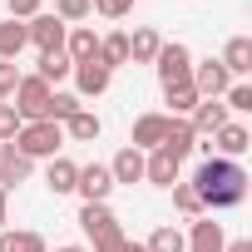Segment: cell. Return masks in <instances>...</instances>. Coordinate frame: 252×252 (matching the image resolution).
<instances>
[{"label": "cell", "mask_w": 252, "mask_h": 252, "mask_svg": "<svg viewBox=\"0 0 252 252\" xmlns=\"http://www.w3.org/2000/svg\"><path fill=\"white\" fill-rule=\"evenodd\" d=\"M188 183H193L203 213H222V208H237V203L247 198V168L232 163V158H218V154L203 158L198 173H193Z\"/></svg>", "instance_id": "6da1fadb"}, {"label": "cell", "mask_w": 252, "mask_h": 252, "mask_svg": "<svg viewBox=\"0 0 252 252\" xmlns=\"http://www.w3.org/2000/svg\"><path fill=\"white\" fill-rule=\"evenodd\" d=\"M60 144H64V129L50 119H35V124H20L15 134V149L35 163V158H60Z\"/></svg>", "instance_id": "7a4b0ae2"}, {"label": "cell", "mask_w": 252, "mask_h": 252, "mask_svg": "<svg viewBox=\"0 0 252 252\" xmlns=\"http://www.w3.org/2000/svg\"><path fill=\"white\" fill-rule=\"evenodd\" d=\"M50 84L40 79V74H20V84H15V94H10V104H15V114L25 119V124H35V119H45V109H50Z\"/></svg>", "instance_id": "3957f363"}, {"label": "cell", "mask_w": 252, "mask_h": 252, "mask_svg": "<svg viewBox=\"0 0 252 252\" xmlns=\"http://www.w3.org/2000/svg\"><path fill=\"white\" fill-rule=\"evenodd\" d=\"M154 69H158V84H163V89L188 84V74H193V50H188L183 40H173V45H163V50H158Z\"/></svg>", "instance_id": "277c9868"}, {"label": "cell", "mask_w": 252, "mask_h": 252, "mask_svg": "<svg viewBox=\"0 0 252 252\" xmlns=\"http://www.w3.org/2000/svg\"><path fill=\"white\" fill-rule=\"evenodd\" d=\"M64 35H69V25H64L60 15H30V20H25V40H30L40 55L64 50Z\"/></svg>", "instance_id": "5b68a950"}, {"label": "cell", "mask_w": 252, "mask_h": 252, "mask_svg": "<svg viewBox=\"0 0 252 252\" xmlns=\"http://www.w3.org/2000/svg\"><path fill=\"white\" fill-rule=\"evenodd\" d=\"M188 84L198 89V99H222V94H227V84H232V74L222 69V60H193Z\"/></svg>", "instance_id": "8992f818"}, {"label": "cell", "mask_w": 252, "mask_h": 252, "mask_svg": "<svg viewBox=\"0 0 252 252\" xmlns=\"http://www.w3.org/2000/svg\"><path fill=\"white\" fill-rule=\"evenodd\" d=\"M74 193H79L84 203H109V193H114L109 163H84V168H79V183H74Z\"/></svg>", "instance_id": "52a82bcc"}, {"label": "cell", "mask_w": 252, "mask_h": 252, "mask_svg": "<svg viewBox=\"0 0 252 252\" xmlns=\"http://www.w3.org/2000/svg\"><path fill=\"white\" fill-rule=\"evenodd\" d=\"M163 134H168V114H139V119H134V134H129V149L154 154V149L163 144Z\"/></svg>", "instance_id": "ba28073f"}, {"label": "cell", "mask_w": 252, "mask_h": 252, "mask_svg": "<svg viewBox=\"0 0 252 252\" xmlns=\"http://www.w3.org/2000/svg\"><path fill=\"white\" fill-rule=\"evenodd\" d=\"M208 144H213V154H218V158H232V163H237V158L252 149V134H247V124H232V119H227Z\"/></svg>", "instance_id": "9c48e42d"}, {"label": "cell", "mask_w": 252, "mask_h": 252, "mask_svg": "<svg viewBox=\"0 0 252 252\" xmlns=\"http://www.w3.org/2000/svg\"><path fill=\"white\" fill-rule=\"evenodd\" d=\"M79 227L89 232V242H99V237H114V232H124L109 203H84V208H79Z\"/></svg>", "instance_id": "30bf717a"}, {"label": "cell", "mask_w": 252, "mask_h": 252, "mask_svg": "<svg viewBox=\"0 0 252 252\" xmlns=\"http://www.w3.org/2000/svg\"><path fill=\"white\" fill-rule=\"evenodd\" d=\"M222 247H227V232H222V222H218L213 213L193 218V232H188V252H222Z\"/></svg>", "instance_id": "8fae6325"}, {"label": "cell", "mask_w": 252, "mask_h": 252, "mask_svg": "<svg viewBox=\"0 0 252 252\" xmlns=\"http://www.w3.org/2000/svg\"><path fill=\"white\" fill-rule=\"evenodd\" d=\"M173 163H183L193 149H198V134H193V124L188 119H168V134H163V144H158Z\"/></svg>", "instance_id": "7c38bea8"}, {"label": "cell", "mask_w": 252, "mask_h": 252, "mask_svg": "<svg viewBox=\"0 0 252 252\" xmlns=\"http://www.w3.org/2000/svg\"><path fill=\"white\" fill-rule=\"evenodd\" d=\"M30 168H35V163H30L15 144H0V188H5V193H10V188H20V183L30 178Z\"/></svg>", "instance_id": "4fadbf2b"}, {"label": "cell", "mask_w": 252, "mask_h": 252, "mask_svg": "<svg viewBox=\"0 0 252 252\" xmlns=\"http://www.w3.org/2000/svg\"><path fill=\"white\" fill-rule=\"evenodd\" d=\"M188 124H193V134L198 139H213L222 124H227V109H222V99H198V109L188 114Z\"/></svg>", "instance_id": "5bb4252c"}, {"label": "cell", "mask_w": 252, "mask_h": 252, "mask_svg": "<svg viewBox=\"0 0 252 252\" xmlns=\"http://www.w3.org/2000/svg\"><path fill=\"white\" fill-rule=\"evenodd\" d=\"M109 69L99 64V60H84V64H74V89H79V99H99L104 89H109Z\"/></svg>", "instance_id": "9a60e30c"}, {"label": "cell", "mask_w": 252, "mask_h": 252, "mask_svg": "<svg viewBox=\"0 0 252 252\" xmlns=\"http://www.w3.org/2000/svg\"><path fill=\"white\" fill-rule=\"evenodd\" d=\"M109 178H114V188H119V183H144V154L124 144V149L114 154V163H109Z\"/></svg>", "instance_id": "2e32d148"}, {"label": "cell", "mask_w": 252, "mask_h": 252, "mask_svg": "<svg viewBox=\"0 0 252 252\" xmlns=\"http://www.w3.org/2000/svg\"><path fill=\"white\" fill-rule=\"evenodd\" d=\"M222 69H227L232 79H247V74H252V40H247V35H232V40H227Z\"/></svg>", "instance_id": "e0dca14e"}, {"label": "cell", "mask_w": 252, "mask_h": 252, "mask_svg": "<svg viewBox=\"0 0 252 252\" xmlns=\"http://www.w3.org/2000/svg\"><path fill=\"white\" fill-rule=\"evenodd\" d=\"M144 183H154V188H173V183H178V163H173L163 149L144 154Z\"/></svg>", "instance_id": "ac0fdd59"}, {"label": "cell", "mask_w": 252, "mask_h": 252, "mask_svg": "<svg viewBox=\"0 0 252 252\" xmlns=\"http://www.w3.org/2000/svg\"><path fill=\"white\" fill-rule=\"evenodd\" d=\"M64 55H69L74 64L94 60V55H99V35H94L89 25H69V35H64Z\"/></svg>", "instance_id": "d6986e66"}, {"label": "cell", "mask_w": 252, "mask_h": 252, "mask_svg": "<svg viewBox=\"0 0 252 252\" xmlns=\"http://www.w3.org/2000/svg\"><path fill=\"white\" fill-rule=\"evenodd\" d=\"M158 50H163V40H158L154 25H139V30L129 35V60H134V64H154Z\"/></svg>", "instance_id": "ffe728a7"}, {"label": "cell", "mask_w": 252, "mask_h": 252, "mask_svg": "<svg viewBox=\"0 0 252 252\" xmlns=\"http://www.w3.org/2000/svg\"><path fill=\"white\" fill-rule=\"evenodd\" d=\"M74 183H79V163H69V158H50V168H45V188L60 198V193H74Z\"/></svg>", "instance_id": "44dd1931"}, {"label": "cell", "mask_w": 252, "mask_h": 252, "mask_svg": "<svg viewBox=\"0 0 252 252\" xmlns=\"http://www.w3.org/2000/svg\"><path fill=\"white\" fill-rule=\"evenodd\" d=\"M60 129H64V139H74V144H94V139L104 134V124H99V114L79 109L74 119H64V124H60Z\"/></svg>", "instance_id": "7402d4cb"}, {"label": "cell", "mask_w": 252, "mask_h": 252, "mask_svg": "<svg viewBox=\"0 0 252 252\" xmlns=\"http://www.w3.org/2000/svg\"><path fill=\"white\" fill-rule=\"evenodd\" d=\"M94 60H99L109 74H114L119 64H129V35H119V30H114V35H99V55H94Z\"/></svg>", "instance_id": "603a6c76"}, {"label": "cell", "mask_w": 252, "mask_h": 252, "mask_svg": "<svg viewBox=\"0 0 252 252\" xmlns=\"http://www.w3.org/2000/svg\"><path fill=\"white\" fill-rule=\"evenodd\" d=\"M35 74H40V79L55 89L60 79H69V74H74V60H69L64 50H50V55H40V69H35Z\"/></svg>", "instance_id": "cb8c5ba5"}, {"label": "cell", "mask_w": 252, "mask_h": 252, "mask_svg": "<svg viewBox=\"0 0 252 252\" xmlns=\"http://www.w3.org/2000/svg\"><path fill=\"white\" fill-rule=\"evenodd\" d=\"M163 104H168V119H188L198 109V89L193 84H173V89H163Z\"/></svg>", "instance_id": "d4e9b609"}, {"label": "cell", "mask_w": 252, "mask_h": 252, "mask_svg": "<svg viewBox=\"0 0 252 252\" xmlns=\"http://www.w3.org/2000/svg\"><path fill=\"white\" fill-rule=\"evenodd\" d=\"M25 45V20H0V60H20Z\"/></svg>", "instance_id": "484cf974"}, {"label": "cell", "mask_w": 252, "mask_h": 252, "mask_svg": "<svg viewBox=\"0 0 252 252\" xmlns=\"http://www.w3.org/2000/svg\"><path fill=\"white\" fill-rule=\"evenodd\" d=\"M0 252H45V237L40 232H30V227H5L0 232Z\"/></svg>", "instance_id": "4316f807"}, {"label": "cell", "mask_w": 252, "mask_h": 252, "mask_svg": "<svg viewBox=\"0 0 252 252\" xmlns=\"http://www.w3.org/2000/svg\"><path fill=\"white\" fill-rule=\"evenodd\" d=\"M79 109H84V99H79V94H64V89H55V94H50V109H45V119H50V124H64V119H74Z\"/></svg>", "instance_id": "83f0119b"}, {"label": "cell", "mask_w": 252, "mask_h": 252, "mask_svg": "<svg viewBox=\"0 0 252 252\" xmlns=\"http://www.w3.org/2000/svg\"><path fill=\"white\" fill-rule=\"evenodd\" d=\"M144 247H149V252H188V237H183L173 222H163V227H158V232H154Z\"/></svg>", "instance_id": "f1b7e54d"}, {"label": "cell", "mask_w": 252, "mask_h": 252, "mask_svg": "<svg viewBox=\"0 0 252 252\" xmlns=\"http://www.w3.org/2000/svg\"><path fill=\"white\" fill-rule=\"evenodd\" d=\"M222 109H227V114H247V109H252V84H247V79H232L227 94H222Z\"/></svg>", "instance_id": "f546056e"}, {"label": "cell", "mask_w": 252, "mask_h": 252, "mask_svg": "<svg viewBox=\"0 0 252 252\" xmlns=\"http://www.w3.org/2000/svg\"><path fill=\"white\" fill-rule=\"evenodd\" d=\"M173 208H178L183 218H203V203H198L193 183H173Z\"/></svg>", "instance_id": "4dcf8cb0"}, {"label": "cell", "mask_w": 252, "mask_h": 252, "mask_svg": "<svg viewBox=\"0 0 252 252\" xmlns=\"http://www.w3.org/2000/svg\"><path fill=\"white\" fill-rule=\"evenodd\" d=\"M20 114H15V104L5 99V104H0V144H15V134H20Z\"/></svg>", "instance_id": "1f68e13d"}, {"label": "cell", "mask_w": 252, "mask_h": 252, "mask_svg": "<svg viewBox=\"0 0 252 252\" xmlns=\"http://www.w3.org/2000/svg\"><path fill=\"white\" fill-rule=\"evenodd\" d=\"M94 5H89V0H55V15L64 20V25H74V20H84Z\"/></svg>", "instance_id": "d6a6232c"}, {"label": "cell", "mask_w": 252, "mask_h": 252, "mask_svg": "<svg viewBox=\"0 0 252 252\" xmlns=\"http://www.w3.org/2000/svg\"><path fill=\"white\" fill-rule=\"evenodd\" d=\"M89 5H94L104 20H124V15L134 10V0H89Z\"/></svg>", "instance_id": "836d02e7"}, {"label": "cell", "mask_w": 252, "mask_h": 252, "mask_svg": "<svg viewBox=\"0 0 252 252\" xmlns=\"http://www.w3.org/2000/svg\"><path fill=\"white\" fill-rule=\"evenodd\" d=\"M15 84H20L15 60H0V99H10V94H15Z\"/></svg>", "instance_id": "e575fe53"}, {"label": "cell", "mask_w": 252, "mask_h": 252, "mask_svg": "<svg viewBox=\"0 0 252 252\" xmlns=\"http://www.w3.org/2000/svg\"><path fill=\"white\" fill-rule=\"evenodd\" d=\"M40 5L45 0H10V20H30V15H40Z\"/></svg>", "instance_id": "d590c367"}, {"label": "cell", "mask_w": 252, "mask_h": 252, "mask_svg": "<svg viewBox=\"0 0 252 252\" xmlns=\"http://www.w3.org/2000/svg\"><path fill=\"white\" fill-rule=\"evenodd\" d=\"M222 252H252V242H247V237H237V242H227Z\"/></svg>", "instance_id": "8d00e7d4"}, {"label": "cell", "mask_w": 252, "mask_h": 252, "mask_svg": "<svg viewBox=\"0 0 252 252\" xmlns=\"http://www.w3.org/2000/svg\"><path fill=\"white\" fill-rule=\"evenodd\" d=\"M124 252H149V247H144V242H129V247H124Z\"/></svg>", "instance_id": "74e56055"}, {"label": "cell", "mask_w": 252, "mask_h": 252, "mask_svg": "<svg viewBox=\"0 0 252 252\" xmlns=\"http://www.w3.org/2000/svg\"><path fill=\"white\" fill-rule=\"evenodd\" d=\"M55 252H89V247H55Z\"/></svg>", "instance_id": "f35d334b"}, {"label": "cell", "mask_w": 252, "mask_h": 252, "mask_svg": "<svg viewBox=\"0 0 252 252\" xmlns=\"http://www.w3.org/2000/svg\"><path fill=\"white\" fill-rule=\"evenodd\" d=\"M0 232H5V203H0Z\"/></svg>", "instance_id": "ab89813d"}, {"label": "cell", "mask_w": 252, "mask_h": 252, "mask_svg": "<svg viewBox=\"0 0 252 252\" xmlns=\"http://www.w3.org/2000/svg\"><path fill=\"white\" fill-rule=\"evenodd\" d=\"M5 198H10V193H5V188H0V203H5Z\"/></svg>", "instance_id": "60d3db41"}, {"label": "cell", "mask_w": 252, "mask_h": 252, "mask_svg": "<svg viewBox=\"0 0 252 252\" xmlns=\"http://www.w3.org/2000/svg\"><path fill=\"white\" fill-rule=\"evenodd\" d=\"M0 104H5V99H0Z\"/></svg>", "instance_id": "b9f144b4"}]
</instances>
